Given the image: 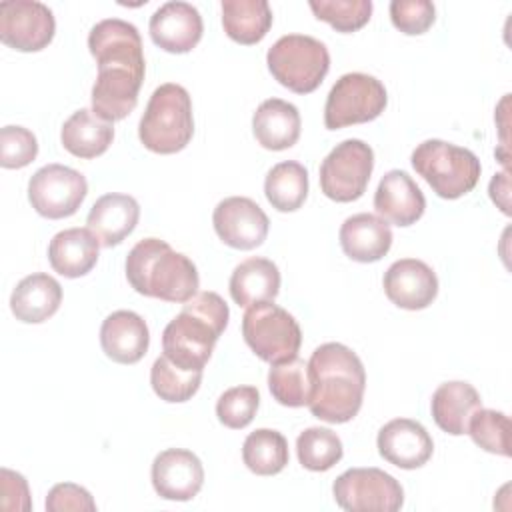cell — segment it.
Returning a JSON list of instances; mask_svg holds the SVG:
<instances>
[{"label":"cell","instance_id":"6da1fadb","mask_svg":"<svg viewBox=\"0 0 512 512\" xmlns=\"http://www.w3.org/2000/svg\"><path fill=\"white\" fill-rule=\"evenodd\" d=\"M88 48L98 64L92 112L110 124L124 120L138 104L146 70L140 32L126 20L106 18L92 26Z\"/></svg>","mask_w":512,"mask_h":512},{"label":"cell","instance_id":"7a4b0ae2","mask_svg":"<svg viewBox=\"0 0 512 512\" xmlns=\"http://www.w3.org/2000/svg\"><path fill=\"white\" fill-rule=\"evenodd\" d=\"M308 368L314 382L308 404L312 416L328 424L352 420L366 390V372L358 354L344 344L326 342L312 352Z\"/></svg>","mask_w":512,"mask_h":512},{"label":"cell","instance_id":"3957f363","mask_svg":"<svg viewBox=\"0 0 512 512\" xmlns=\"http://www.w3.org/2000/svg\"><path fill=\"white\" fill-rule=\"evenodd\" d=\"M228 304L216 292H198L162 332V352L184 370H204L228 326Z\"/></svg>","mask_w":512,"mask_h":512},{"label":"cell","instance_id":"277c9868","mask_svg":"<svg viewBox=\"0 0 512 512\" xmlns=\"http://www.w3.org/2000/svg\"><path fill=\"white\" fill-rule=\"evenodd\" d=\"M126 278L138 294L174 304L188 302L200 286L194 262L160 238H144L128 252Z\"/></svg>","mask_w":512,"mask_h":512},{"label":"cell","instance_id":"5b68a950","mask_svg":"<svg viewBox=\"0 0 512 512\" xmlns=\"http://www.w3.org/2000/svg\"><path fill=\"white\" fill-rule=\"evenodd\" d=\"M194 134L192 100L184 86H158L140 118L138 138L150 152L174 154L188 146Z\"/></svg>","mask_w":512,"mask_h":512},{"label":"cell","instance_id":"8992f818","mask_svg":"<svg viewBox=\"0 0 512 512\" xmlns=\"http://www.w3.org/2000/svg\"><path fill=\"white\" fill-rule=\"evenodd\" d=\"M410 160L416 174L446 200L468 194L478 184L482 172L480 160L472 150L436 138L418 144Z\"/></svg>","mask_w":512,"mask_h":512},{"label":"cell","instance_id":"52a82bcc","mask_svg":"<svg viewBox=\"0 0 512 512\" xmlns=\"http://www.w3.org/2000/svg\"><path fill=\"white\" fill-rule=\"evenodd\" d=\"M270 74L296 94L314 92L330 70V54L324 42L306 34H286L278 38L268 54Z\"/></svg>","mask_w":512,"mask_h":512},{"label":"cell","instance_id":"ba28073f","mask_svg":"<svg viewBox=\"0 0 512 512\" xmlns=\"http://www.w3.org/2000/svg\"><path fill=\"white\" fill-rule=\"evenodd\" d=\"M242 336L250 350L268 364L294 358L302 344L296 318L272 302L254 304L244 312Z\"/></svg>","mask_w":512,"mask_h":512},{"label":"cell","instance_id":"9c48e42d","mask_svg":"<svg viewBox=\"0 0 512 512\" xmlns=\"http://www.w3.org/2000/svg\"><path fill=\"white\" fill-rule=\"evenodd\" d=\"M388 104L384 84L364 72H348L330 88L324 106V124L338 130L378 118Z\"/></svg>","mask_w":512,"mask_h":512},{"label":"cell","instance_id":"30bf717a","mask_svg":"<svg viewBox=\"0 0 512 512\" xmlns=\"http://www.w3.org/2000/svg\"><path fill=\"white\" fill-rule=\"evenodd\" d=\"M372 170L374 150L358 138H348L322 160L320 188L334 202H354L366 192Z\"/></svg>","mask_w":512,"mask_h":512},{"label":"cell","instance_id":"8fae6325","mask_svg":"<svg viewBox=\"0 0 512 512\" xmlns=\"http://www.w3.org/2000/svg\"><path fill=\"white\" fill-rule=\"evenodd\" d=\"M334 500L348 512H396L404 504L400 482L380 468H350L332 486Z\"/></svg>","mask_w":512,"mask_h":512},{"label":"cell","instance_id":"7c38bea8","mask_svg":"<svg viewBox=\"0 0 512 512\" xmlns=\"http://www.w3.org/2000/svg\"><path fill=\"white\" fill-rule=\"evenodd\" d=\"M88 194L86 178L68 166L46 164L36 170L28 182V200L32 208L50 220L76 214Z\"/></svg>","mask_w":512,"mask_h":512},{"label":"cell","instance_id":"4fadbf2b","mask_svg":"<svg viewBox=\"0 0 512 512\" xmlns=\"http://www.w3.org/2000/svg\"><path fill=\"white\" fill-rule=\"evenodd\" d=\"M56 32L52 10L36 0H6L0 4V40L20 52L46 48Z\"/></svg>","mask_w":512,"mask_h":512},{"label":"cell","instance_id":"5bb4252c","mask_svg":"<svg viewBox=\"0 0 512 512\" xmlns=\"http://www.w3.org/2000/svg\"><path fill=\"white\" fill-rule=\"evenodd\" d=\"M212 224L218 238L236 250L258 248L268 236V216L246 196H230L216 204Z\"/></svg>","mask_w":512,"mask_h":512},{"label":"cell","instance_id":"9a60e30c","mask_svg":"<svg viewBox=\"0 0 512 512\" xmlns=\"http://www.w3.org/2000/svg\"><path fill=\"white\" fill-rule=\"evenodd\" d=\"M204 484L200 458L184 448H168L152 462V486L164 500H192Z\"/></svg>","mask_w":512,"mask_h":512},{"label":"cell","instance_id":"2e32d148","mask_svg":"<svg viewBox=\"0 0 512 512\" xmlns=\"http://www.w3.org/2000/svg\"><path fill=\"white\" fill-rule=\"evenodd\" d=\"M382 284L388 300L404 310H424L438 294L434 270L416 258L396 260L386 270Z\"/></svg>","mask_w":512,"mask_h":512},{"label":"cell","instance_id":"e0dca14e","mask_svg":"<svg viewBox=\"0 0 512 512\" xmlns=\"http://www.w3.org/2000/svg\"><path fill=\"white\" fill-rule=\"evenodd\" d=\"M376 446L386 462L404 470L424 466L434 452V442L426 428L410 418H394L384 424Z\"/></svg>","mask_w":512,"mask_h":512},{"label":"cell","instance_id":"ac0fdd59","mask_svg":"<svg viewBox=\"0 0 512 512\" xmlns=\"http://www.w3.org/2000/svg\"><path fill=\"white\" fill-rule=\"evenodd\" d=\"M152 42L172 54H184L196 48L204 24L200 12L188 2H166L150 16Z\"/></svg>","mask_w":512,"mask_h":512},{"label":"cell","instance_id":"d6986e66","mask_svg":"<svg viewBox=\"0 0 512 512\" xmlns=\"http://www.w3.org/2000/svg\"><path fill=\"white\" fill-rule=\"evenodd\" d=\"M374 208L382 220L396 226H410L422 218L426 198L412 176L404 170H390L382 176L376 188Z\"/></svg>","mask_w":512,"mask_h":512},{"label":"cell","instance_id":"ffe728a7","mask_svg":"<svg viewBox=\"0 0 512 512\" xmlns=\"http://www.w3.org/2000/svg\"><path fill=\"white\" fill-rule=\"evenodd\" d=\"M100 344L110 360L118 364H136L148 352L150 332L140 314L132 310H116L102 322Z\"/></svg>","mask_w":512,"mask_h":512},{"label":"cell","instance_id":"44dd1931","mask_svg":"<svg viewBox=\"0 0 512 512\" xmlns=\"http://www.w3.org/2000/svg\"><path fill=\"white\" fill-rule=\"evenodd\" d=\"M140 218V206L136 198L128 194L110 192L100 196L86 218L88 230L98 238L100 246L112 248L134 232Z\"/></svg>","mask_w":512,"mask_h":512},{"label":"cell","instance_id":"7402d4cb","mask_svg":"<svg viewBox=\"0 0 512 512\" xmlns=\"http://www.w3.org/2000/svg\"><path fill=\"white\" fill-rule=\"evenodd\" d=\"M340 246L344 254L356 262H376L388 254L392 230L380 216L360 212L346 218L340 226Z\"/></svg>","mask_w":512,"mask_h":512},{"label":"cell","instance_id":"603a6c76","mask_svg":"<svg viewBox=\"0 0 512 512\" xmlns=\"http://www.w3.org/2000/svg\"><path fill=\"white\" fill-rule=\"evenodd\" d=\"M62 302V286L56 278L44 272L22 278L10 296V310L16 320L40 324L54 316Z\"/></svg>","mask_w":512,"mask_h":512},{"label":"cell","instance_id":"cb8c5ba5","mask_svg":"<svg viewBox=\"0 0 512 512\" xmlns=\"http://www.w3.org/2000/svg\"><path fill=\"white\" fill-rule=\"evenodd\" d=\"M100 242L88 228L58 232L48 244V260L54 272L64 278H80L98 262Z\"/></svg>","mask_w":512,"mask_h":512},{"label":"cell","instance_id":"d4e9b609","mask_svg":"<svg viewBox=\"0 0 512 512\" xmlns=\"http://www.w3.org/2000/svg\"><path fill=\"white\" fill-rule=\"evenodd\" d=\"M300 112L294 104L270 98L264 100L252 116V132L266 150H286L300 138Z\"/></svg>","mask_w":512,"mask_h":512},{"label":"cell","instance_id":"484cf974","mask_svg":"<svg viewBox=\"0 0 512 512\" xmlns=\"http://www.w3.org/2000/svg\"><path fill=\"white\" fill-rule=\"evenodd\" d=\"M432 418L436 426L452 436L468 432V422L476 410L482 408L476 388L462 380L444 382L432 394Z\"/></svg>","mask_w":512,"mask_h":512},{"label":"cell","instance_id":"4316f807","mask_svg":"<svg viewBox=\"0 0 512 512\" xmlns=\"http://www.w3.org/2000/svg\"><path fill=\"white\" fill-rule=\"evenodd\" d=\"M280 292V270L268 258H248L240 262L230 276V296L238 306L250 308L260 302H272Z\"/></svg>","mask_w":512,"mask_h":512},{"label":"cell","instance_id":"83f0119b","mask_svg":"<svg viewBox=\"0 0 512 512\" xmlns=\"http://www.w3.org/2000/svg\"><path fill=\"white\" fill-rule=\"evenodd\" d=\"M62 146L76 158H96L104 154L112 140L114 128L110 122L98 118L92 110H76L62 126Z\"/></svg>","mask_w":512,"mask_h":512},{"label":"cell","instance_id":"f1b7e54d","mask_svg":"<svg viewBox=\"0 0 512 512\" xmlns=\"http://www.w3.org/2000/svg\"><path fill=\"white\" fill-rule=\"evenodd\" d=\"M272 10L266 0H224L222 26L228 38L238 44L260 42L272 26Z\"/></svg>","mask_w":512,"mask_h":512},{"label":"cell","instance_id":"f546056e","mask_svg":"<svg viewBox=\"0 0 512 512\" xmlns=\"http://www.w3.org/2000/svg\"><path fill=\"white\" fill-rule=\"evenodd\" d=\"M268 388L274 400L288 408L308 406L314 392L308 362L294 356L290 360L272 364L268 372Z\"/></svg>","mask_w":512,"mask_h":512},{"label":"cell","instance_id":"4dcf8cb0","mask_svg":"<svg viewBox=\"0 0 512 512\" xmlns=\"http://www.w3.org/2000/svg\"><path fill=\"white\" fill-rule=\"evenodd\" d=\"M264 194L278 212L298 210L308 196V170L294 160L272 166L264 180Z\"/></svg>","mask_w":512,"mask_h":512},{"label":"cell","instance_id":"1f68e13d","mask_svg":"<svg viewBox=\"0 0 512 512\" xmlns=\"http://www.w3.org/2000/svg\"><path fill=\"white\" fill-rule=\"evenodd\" d=\"M286 438L270 428L250 432L242 444V460L246 468L258 476H274L288 464Z\"/></svg>","mask_w":512,"mask_h":512},{"label":"cell","instance_id":"d6a6232c","mask_svg":"<svg viewBox=\"0 0 512 512\" xmlns=\"http://www.w3.org/2000/svg\"><path fill=\"white\" fill-rule=\"evenodd\" d=\"M202 382V370H184L168 360L164 354L158 356L150 368V384L156 396L166 402L190 400Z\"/></svg>","mask_w":512,"mask_h":512},{"label":"cell","instance_id":"836d02e7","mask_svg":"<svg viewBox=\"0 0 512 512\" xmlns=\"http://www.w3.org/2000/svg\"><path fill=\"white\" fill-rule=\"evenodd\" d=\"M296 454L306 470L326 472L340 462L344 448L336 432L330 428L312 426L296 438Z\"/></svg>","mask_w":512,"mask_h":512},{"label":"cell","instance_id":"e575fe53","mask_svg":"<svg viewBox=\"0 0 512 512\" xmlns=\"http://www.w3.org/2000/svg\"><path fill=\"white\" fill-rule=\"evenodd\" d=\"M476 446L490 454L510 456V420L504 412L480 408L468 422V432Z\"/></svg>","mask_w":512,"mask_h":512},{"label":"cell","instance_id":"d590c367","mask_svg":"<svg viewBox=\"0 0 512 512\" xmlns=\"http://www.w3.org/2000/svg\"><path fill=\"white\" fill-rule=\"evenodd\" d=\"M310 10L318 20L328 22L338 32H356L372 16L370 0H310Z\"/></svg>","mask_w":512,"mask_h":512},{"label":"cell","instance_id":"8d00e7d4","mask_svg":"<svg viewBox=\"0 0 512 512\" xmlns=\"http://www.w3.org/2000/svg\"><path fill=\"white\" fill-rule=\"evenodd\" d=\"M260 406V392L254 386L228 388L216 402L218 420L232 430L246 428Z\"/></svg>","mask_w":512,"mask_h":512},{"label":"cell","instance_id":"74e56055","mask_svg":"<svg viewBox=\"0 0 512 512\" xmlns=\"http://www.w3.org/2000/svg\"><path fill=\"white\" fill-rule=\"evenodd\" d=\"M38 154L36 136L24 126H4L0 130V164L2 168H24Z\"/></svg>","mask_w":512,"mask_h":512},{"label":"cell","instance_id":"f35d334b","mask_svg":"<svg viewBox=\"0 0 512 512\" xmlns=\"http://www.w3.org/2000/svg\"><path fill=\"white\" fill-rule=\"evenodd\" d=\"M390 20L408 36L424 34L436 20V8L430 0H392Z\"/></svg>","mask_w":512,"mask_h":512},{"label":"cell","instance_id":"ab89813d","mask_svg":"<svg viewBox=\"0 0 512 512\" xmlns=\"http://www.w3.org/2000/svg\"><path fill=\"white\" fill-rule=\"evenodd\" d=\"M46 510L48 512H66V510L94 512L96 502L86 488L72 482H62L52 486V490L48 492Z\"/></svg>","mask_w":512,"mask_h":512},{"label":"cell","instance_id":"60d3db41","mask_svg":"<svg viewBox=\"0 0 512 512\" xmlns=\"http://www.w3.org/2000/svg\"><path fill=\"white\" fill-rule=\"evenodd\" d=\"M2 480V502L4 510H30V492L28 482L22 474L12 472L8 468L0 470Z\"/></svg>","mask_w":512,"mask_h":512}]
</instances>
